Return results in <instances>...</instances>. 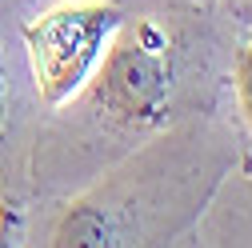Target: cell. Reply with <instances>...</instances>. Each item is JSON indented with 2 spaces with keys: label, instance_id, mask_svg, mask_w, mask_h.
<instances>
[{
  "label": "cell",
  "instance_id": "3957f363",
  "mask_svg": "<svg viewBox=\"0 0 252 248\" xmlns=\"http://www.w3.org/2000/svg\"><path fill=\"white\" fill-rule=\"evenodd\" d=\"M128 4L132 0H52L16 20L24 76L40 116L80 92Z\"/></svg>",
  "mask_w": 252,
  "mask_h": 248
},
{
  "label": "cell",
  "instance_id": "8992f818",
  "mask_svg": "<svg viewBox=\"0 0 252 248\" xmlns=\"http://www.w3.org/2000/svg\"><path fill=\"white\" fill-rule=\"evenodd\" d=\"M40 4H52V0H0V28H8L16 36V20L28 16L32 8H40Z\"/></svg>",
  "mask_w": 252,
  "mask_h": 248
},
{
  "label": "cell",
  "instance_id": "7a4b0ae2",
  "mask_svg": "<svg viewBox=\"0 0 252 248\" xmlns=\"http://www.w3.org/2000/svg\"><path fill=\"white\" fill-rule=\"evenodd\" d=\"M244 156L224 112L168 124L112 160L88 184L44 204H28L20 244L44 248H148L196 232L216 192Z\"/></svg>",
  "mask_w": 252,
  "mask_h": 248
},
{
  "label": "cell",
  "instance_id": "5b68a950",
  "mask_svg": "<svg viewBox=\"0 0 252 248\" xmlns=\"http://www.w3.org/2000/svg\"><path fill=\"white\" fill-rule=\"evenodd\" d=\"M228 96H232V112H236V128L252 148V32L248 40L236 44L232 64H228Z\"/></svg>",
  "mask_w": 252,
  "mask_h": 248
},
{
  "label": "cell",
  "instance_id": "52a82bcc",
  "mask_svg": "<svg viewBox=\"0 0 252 248\" xmlns=\"http://www.w3.org/2000/svg\"><path fill=\"white\" fill-rule=\"evenodd\" d=\"M0 244H20V216L8 208L4 192H0Z\"/></svg>",
  "mask_w": 252,
  "mask_h": 248
},
{
  "label": "cell",
  "instance_id": "6da1fadb",
  "mask_svg": "<svg viewBox=\"0 0 252 248\" xmlns=\"http://www.w3.org/2000/svg\"><path fill=\"white\" fill-rule=\"evenodd\" d=\"M232 16L216 0H132L80 92L40 116L28 204L68 196L176 120L220 112L236 52Z\"/></svg>",
  "mask_w": 252,
  "mask_h": 248
},
{
  "label": "cell",
  "instance_id": "277c9868",
  "mask_svg": "<svg viewBox=\"0 0 252 248\" xmlns=\"http://www.w3.org/2000/svg\"><path fill=\"white\" fill-rule=\"evenodd\" d=\"M36 124H40V108L24 76L20 40L8 28H0V192H4L8 208L20 216V232L28 208V168H32Z\"/></svg>",
  "mask_w": 252,
  "mask_h": 248
},
{
  "label": "cell",
  "instance_id": "ba28073f",
  "mask_svg": "<svg viewBox=\"0 0 252 248\" xmlns=\"http://www.w3.org/2000/svg\"><path fill=\"white\" fill-rule=\"evenodd\" d=\"M216 4H232L236 8V4H244V0H216Z\"/></svg>",
  "mask_w": 252,
  "mask_h": 248
}]
</instances>
